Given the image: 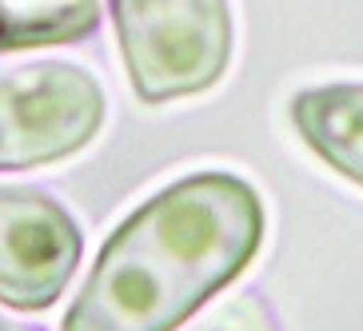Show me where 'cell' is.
Returning a JSON list of instances; mask_svg holds the SVG:
<instances>
[{
    "label": "cell",
    "instance_id": "ba28073f",
    "mask_svg": "<svg viewBox=\"0 0 363 331\" xmlns=\"http://www.w3.org/2000/svg\"><path fill=\"white\" fill-rule=\"evenodd\" d=\"M0 331H28V327H16V323H9L4 315H0Z\"/></svg>",
    "mask_w": 363,
    "mask_h": 331
},
{
    "label": "cell",
    "instance_id": "3957f363",
    "mask_svg": "<svg viewBox=\"0 0 363 331\" xmlns=\"http://www.w3.org/2000/svg\"><path fill=\"white\" fill-rule=\"evenodd\" d=\"M104 116V88L84 64L33 60L0 68V172L84 152L100 136Z\"/></svg>",
    "mask_w": 363,
    "mask_h": 331
},
{
    "label": "cell",
    "instance_id": "8992f818",
    "mask_svg": "<svg viewBox=\"0 0 363 331\" xmlns=\"http://www.w3.org/2000/svg\"><path fill=\"white\" fill-rule=\"evenodd\" d=\"M100 21V0H0V52L72 44Z\"/></svg>",
    "mask_w": 363,
    "mask_h": 331
},
{
    "label": "cell",
    "instance_id": "7a4b0ae2",
    "mask_svg": "<svg viewBox=\"0 0 363 331\" xmlns=\"http://www.w3.org/2000/svg\"><path fill=\"white\" fill-rule=\"evenodd\" d=\"M108 9L144 104L200 96L232 64V0H108Z\"/></svg>",
    "mask_w": 363,
    "mask_h": 331
},
{
    "label": "cell",
    "instance_id": "277c9868",
    "mask_svg": "<svg viewBox=\"0 0 363 331\" xmlns=\"http://www.w3.org/2000/svg\"><path fill=\"white\" fill-rule=\"evenodd\" d=\"M84 252L80 224L44 188L0 184V303L44 311L65 296Z\"/></svg>",
    "mask_w": 363,
    "mask_h": 331
},
{
    "label": "cell",
    "instance_id": "5b68a950",
    "mask_svg": "<svg viewBox=\"0 0 363 331\" xmlns=\"http://www.w3.org/2000/svg\"><path fill=\"white\" fill-rule=\"evenodd\" d=\"M288 120L335 176L363 188V80H331L288 100Z\"/></svg>",
    "mask_w": 363,
    "mask_h": 331
},
{
    "label": "cell",
    "instance_id": "52a82bcc",
    "mask_svg": "<svg viewBox=\"0 0 363 331\" xmlns=\"http://www.w3.org/2000/svg\"><path fill=\"white\" fill-rule=\"evenodd\" d=\"M192 331H279V320L259 291H235Z\"/></svg>",
    "mask_w": 363,
    "mask_h": 331
},
{
    "label": "cell",
    "instance_id": "6da1fadb",
    "mask_svg": "<svg viewBox=\"0 0 363 331\" xmlns=\"http://www.w3.org/2000/svg\"><path fill=\"white\" fill-rule=\"evenodd\" d=\"M264 200L235 172H192L108 235L60 331H176L264 244Z\"/></svg>",
    "mask_w": 363,
    "mask_h": 331
}]
</instances>
